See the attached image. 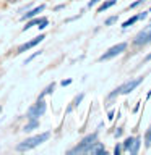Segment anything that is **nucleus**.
I'll return each mask as SVG.
<instances>
[{"mask_svg": "<svg viewBox=\"0 0 151 155\" xmlns=\"http://www.w3.org/2000/svg\"><path fill=\"white\" fill-rule=\"evenodd\" d=\"M49 136H51V133H41L37 136H33V137H28L26 140H23V142H19L16 145V150H19V152H23V150H31L34 147H37L39 144L46 142L49 139Z\"/></svg>", "mask_w": 151, "mask_h": 155, "instance_id": "f257e3e1", "label": "nucleus"}, {"mask_svg": "<svg viewBox=\"0 0 151 155\" xmlns=\"http://www.w3.org/2000/svg\"><path fill=\"white\" fill-rule=\"evenodd\" d=\"M96 142H97V133H93V134H90V136H86V137L83 139L78 145H75L73 149L68 150V153H70V155H75V153H88V152H90V149H91Z\"/></svg>", "mask_w": 151, "mask_h": 155, "instance_id": "f03ea898", "label": "nucleus"}, {"mask_svg": "<svg viewBox=\"0 0 151 155\" xmlns=\"http://www.w3.org/2000/svg\"><path fill=\"white\" fill-rule=\"evenodd\" d=\"M143 81V78H136V79H130V81H127L125 84H122L120 87H117V89L114 92H111V97H114L117 94H130L133 89H136V87L140 86V82Z\"/></svg>", "mask_w": 151, "mask_h": 155, "instance_id": "7ed1b4c3", "label": "nucleus"}, {"mask_svg": "<svg viewBox=\"0 0 151 155\" xmlns=\"http://www.w3.org/2000/svg\"><path fill=\"white\" fill-rule=\"evenodd\" d=\"M44 111H46V102L42 99H37L36 104L28 110V120H37L39 116L44 115Z\"/></svg>", "mask_w": 151, "mask_h": 155, "instance_id": "20e7f679", "label": "nucleus"}, {"mask_svg": "<svg viewBox=\"0 0 151 155\" xmlns=\"http://www.w3.org/2000/svg\"><path fill=\"white\" fill-rule=\"evenodd\" d=\"M127 48V44L125 42H120V44H117V45H114V47H111L109 50H107L104 55H101L99 57V61H104V60H111V58H114V57H117V55H120L122 52H124Z\"/></svg>", "mask_w": 151, "mask_h": 155, "instance_id": "39448f33", "label": "nucleus"}, {"mask_svg": "<svg viewBox=\"0 0 151 155\" xmlns=\"http://www.w3.org/2000/svg\"><path fill=\"white\" fill-rule=\"evenodd\" d=\"M140 145H141L140 137H127L124 142V150L125 152H130V153H136Z\"/></svg>", "mask_w": 151, "mask_h": 155, "instance_id": "423d86ee", "label": "nucleus"}, {"mask_svg": "<svg viewBox=\"0 0 151 155\" xmlns=\"http://www.w3.org/2000/svg\"><path fill=\"white\" fill-rule=\"evenodd\" d=\"M149 34H151V24H149V26H146L143 31L135 37V44H136V45H145V44H148Z\"/></svg>", "mask_w": 151, "mask_h": 155, "instance_id": "0eeeda50", "label": "nucleus"}, {"mask_svg": "<svg viewBox=\"0 0 151 155\" xmlns=\"http://www.w3.org/2000/svg\"><path fill=\"white\" fill-rule=\"evenodd\" d=\"M44 39H46V36H44V34H41L39 37H34L33 41H29V42H24L23 45H19V47H18V53H23V52L29 50V48H33L34 45H37L39 42H42Z\"/></svg>", "mask_w": 151, "mask_h": 155, "instance_id": "6e6552de", "label": "nucleus"}, {"mask_svg": "<svg viewBox=\"0 0 151 155\" xmlns=\"http://www.w3.org/2000/svg\"><path fill=\"white\" fill-rule=\"evenodd\" d=\"M44 10V5H39V7H36V8H33V10H29L28 13H24L23 16H21V19H31V18H34L37 13H41Z\"/></svg>", "mask_w": 151, "mask_h": 155, "instance_id": "1a4fd4ad", "label": "nucleus"}, {"mask_svg": "<svg viewBox=\"0 0 151 155\" xmlns=\"http://www.w3.org/2000/svg\"><path fill=\"white\" fill-rule=\"evenodd\" d=\"M88 153H106V147H104L101 142H96V144L90 149V152H88Z\"/></svg>", "mask_w": 151, "mask_h": 155, "instance_id": "9d476101", "label": "nucleus"}, {"mask_svg": "<svg viewBox=\"0 0 151 155\" xmlns=\"http://www.w3.org/2000/svg\"><path fill=\"white\" fill-rule=\"evenodd\" d=\"M37 126H39V121L37 120H29V123L23 128V131H24V133H28V131H33L34 128H37Z\"/></svg>", "mask_w": 151, "mask_h": 155, "instance_id": "9b49d317", "label": "nucleus"}, {"mask_svg": "<svg viewBox=\"0 0 151 155\" xmlns=\"http://www.w3.org/2000/svg\"><path fill=\"white\" fill-rule=\"evenodd\" d=\"M115 2H117V0H107V2H104V3H102L99 8H97V12H104V10H107V8L114 7V5H115Z\"/></svg>", "mask_w": 151, "mask_h": 155, "instance_id": "f8f14e48", "label": "nucleus"}, {"mask_svg": "<svg viewBox=\"0 0 151 155\" xmlns=\"http://www.w3.org/2000/svg\"><path fill=\"white\" fill-rule=\"evenodd\" d=\"M54 89H55V84L52 82V84H49V86L46 87V89H44V91L41 92V94H39V99H42V97L46 95V94H51V92H54Z\"/></svg>", "mask_w": 151, "mask_h": 155, "instance_id": "ddd939ff", "label": "nucleus"}, {"mask_svg": "<svg viewBox=\"0 0 151 155\" xmlns=\"http://www.w3.org/2000/svg\"><path fill=\"white\" fill-rule=\"evenodd\" d=\"M136 21H138V15H136V16H132L130 19H127V21H125L124 24H122V28H124V29H127V28H130L132 24H135Z\"/></svg>", "mask_w": 151, "mask_h": 155, "instance_id": "4468645a", "label": "nucleus"}, {"mask_svg": "<svg viewBox=\"0 0 151 155\" xmlns=\"http://www.w3.org/2000/svg\"><path fill=\"white\" fill-rule=\"evenodd\" d=\"M145 144H146V147L151 145V126L146 129V133H145Z\"/></svg>", "mask_w": 151, "mask_h": 155, "instance_id": "2eb2a0df", "label": "nucleus"}, {"mask_svg": "<svg viewBox=\"0 0 151 155\" xmlns=\"http://www.w3.org/2000/svg\"><path fill=\"white\" fill-rule=\"evenodd\" d=\"M49 24V19L47 18H39V21H37V28L39 29H44Z\"/></svg>", "mask_w": 151, "mask_h": 155, "instance_id": "dca6fc26", "label": "nucleus"}, {"mask_svg": "<svg viewBox=\"0 0 151 155\" xmlns=\"http://www.w3.org/2000/svg\"><path fill=\"white\" fill-rule=\"evenodd\" d=\"M81 100H83V94H80V95H78V97H76V99H75V100H73V105L70 107V108H68V111H70V110L73 108V107H76V105H78V104H80V102H81Z\"/></svg>", "mask_w": 151, "mask_h": 155, "instance_id": "f3484780", "label": "nucleus"}, {"mask_svg": "<svg viewBox=\"0 0 151 155\" xmlns=\"http://www.w3.org/2000/svg\"><path fill=\"white\" fill-rule=\"evenodd\" d=\"M117 19H119V18H117V16H111V18H107V19H106V24H107V26H109V24H112V23H115Z\"/></svg>", "mask_w": 151, "mask_h": 155, "instance_id": "a211bd4d", "label": "nucleus"}, {"mask_svg": "<svg viewBox=\"0 0 151 155\" xmlns=\"http://www.w3.org/2000/svg\"><path fill=\"white\" fill-rule=\"evenodd\" d=\"M39 53H41V52H34V53H33V55H31V57H29V58H28V60H26V63H29V61H31V60H34V58H36V57L39 55Z\"/></svg>", "mask_w": 151, "mask_h": 155, "instance_id": "6ab92c4d", "label": "nucleus"}, {"mask_svg": "<svg viewBox=\"0 0 151 155\" xmlns=\"http://www.w3.org/2000/svg\"><path fill=\"white\" fill-rule=\"evenodd\" d=\"M143 2H145V0H136L135 3H132V5H130V8H135V7H138V5H141Z\"/></svg>", "mask_w": 151, "mask_h": 155, "instance_id": "aec40b11", "label": "nucleus"}, {"mask_svg": "<svg viewBox=\"0 0 151 155\" xmlns=\"http://www.w3.org/2000/svg\"><path fill=\"white\" fill-rule=\"evenodd\" d=\"M146 16H148V12H143V13H140V15H138V21H140V19H145Z\"/></svg>", "mask_w": 151, "mask_h": 155, "instance_id": "412c9836", "label": "nucleus"}, {"mask_svg": "<svg viewBox=\"0 0 151 155\" xmlns=\"http://www.w3.org/2000/svg\"><path fill=\"white\" fill-rule=\"evenodd\" d=\"M70 82H72V79H65V81H62L60 84H62L63 87H65V86H68V84H70Z\"/></svg>", "mask_w": 151, "mask_h": 155, "instance_id": "4be33fe9", "label": "nucleus"}, {"mask_svg": "<svg viewBox=\"0 0 151 155\" xmlns=\"http://www.w3.org/2000/svg\"><path fill=\"white\" fill-rule=\"evenodd\" d=\"M97 2H99V0H91V2L88 3V7H90V8H91V7H94V5H96Z\"/></svg>", "mask_w": 151, "mask_h": 155, "instance_id": "5701e85b", "label": "nucleus"}, {"mask_svg": "<svg viewBox=\"0 0 151 155\" xmlns=\"http://www.w3.org/2000/svg\"><path fill=\"white\" fill-rule=\"evenodd\" d=\"M114 153H115V155H119V153H120V145H115V149H114Z\"/></svg>", "mask_w": 151, "mask_h": 155, "instance_id": "b1692460", "label": "nucleus"}, {"mask_svg": "<svg viewBox=\"0 0 151 155\" xmlns=\"http://www.w3.org/2000/svg\"><path fill=\"white\" fill-rule=\"evenodd\" d=\"M120 134H122V129L119 128V129H117V131H115V136H117V137H119V136H120Z\"/></svg>", "mask_w": 151, "mask_h": 155, "instance_id": "393cba45", "label": "nucleus"}, {"mask_svg": "<svg viewBox=\"0 0 151 155\" xmlns=\"http://www.w3.org/2000/svg\"><path fill=\"white\" fill-rule=\"evenodd\" d=\"M151 60V53H149V55H146V58H145V61H149Z\"/></svg>", "mask_w": 151, "mask_h": 155, "instance_id": "a878e982", "label": "nucleus"}, {"mask_svg": "<svg viewBox=\"0 0 151 155\" xmlns=\"http://www.w3.org/2000/svg\"><path fill=\"white\" fill-rule=\"evenodd\" d=\"M149 42H151V34H149V39H148V44H149Z\"/></svg>", "mask_w": 151, "mask_h": 155, "instance_id": "bb28decb", "label": "nucleus"}, {"mask_svg": "<svg viewBox=\"0 0 151 155\" xmlns=\"http://www.w3.org/2000/svg\"><path fill=\"white\" fill-rule=\"evenodd\" d=\"M0 113H2V107H0Z\"/></svg>", "mask_w": 151, "mask_h": 155, "instance_id": "cd10ccee", "label": "nucleus"}]
</instances>
